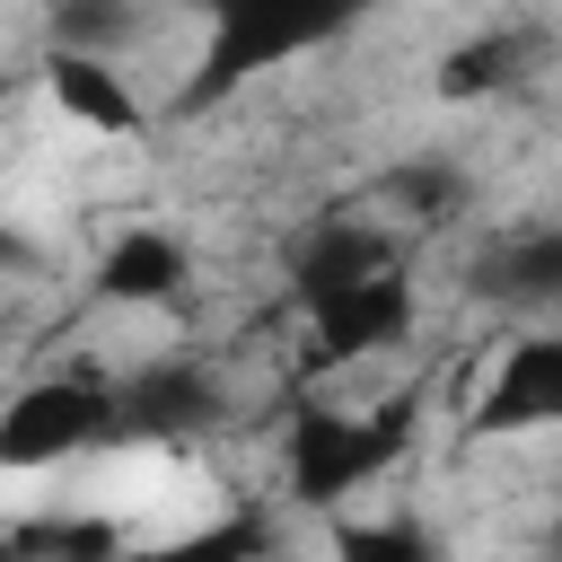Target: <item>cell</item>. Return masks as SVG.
<instances>
[{
	"instance_id": "cell-1",
	"label": "cell",
	"mask_w": 562,
	"mask_h": 562,
	"mask_svg": "<svg viewBox=\"0 0 562 562\" xmlns=\"http://www.w3.org/2000/svg\"><path fill=\"white\" fill-rule=\"evenodd\" d=\"M35 105H44L53 132H70L79 149H114V140H140V132H149V88H140L114 53H88V44H53V53H44Z\"/></svg>"
}]
</instances>
